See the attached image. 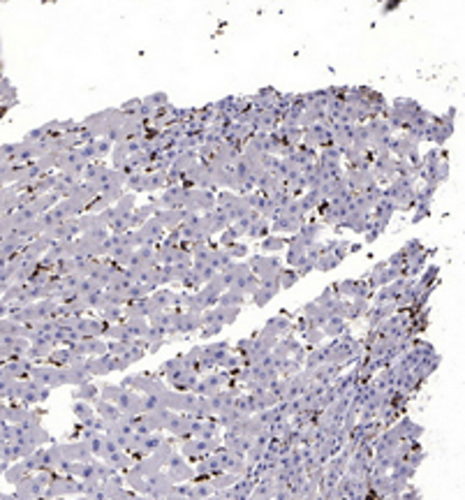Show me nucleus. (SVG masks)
<instances>
[{
    "label": "nucleus",
    "mask_w": 465,
    "mask_h": 500,
    "mask_svg": "<svg viewBox=\"0 0 465 500\" xmlns=\"http://www.w3.org/2000/svg\"><path fill=\"white\" fill-rule=\"evenodd\" d=\"M79 394L74 396V398H79V401H90V398H95L97 396V387L90 385V382H84V385H79Z\"/></svg>",
    "instance_id": "2eb2a0df"
},
{
    "label": "nucleus",
    "mask_w": 465,
    "mask_h": 500,
    "mask_svg": "<svg viewBox=\"0 0 465 500\" xmlns=\"http://www.w3.org/2000/svg\"><path fill=\"white\" fill-rule=\"evenodd\" d=\"M262 333H271V336H278V338L285 336V333H292V320H287V315L271 317L262 329Z\"/></svg>",
    "instance_id": "f257e3e1"
},
{
    "label": "nucleus",
    "mask_w": 465,
    "mask_h": 500,
    "mask_svg": "<svg viewBox=\"0 0 465 500\" xmlns=\"http://www.w3.org/2000/svg\"><path fill=\"white\" fill-rule=\"evenodd\" d=\"M438 278H440V266L438 264H430L426 271H422V278H417V287H419V290H426V287L433 285Z\"/></svg>",
    "instance_id": "6e6552de"
},
{
    "label": "nucleus",
    "mask_w": 465,
    "mask_h": 500,
    "mask_svg": "<svg viewBox=\"0 0 465 500\" xmlns=\"http://www.w3.org/2000/svg\"><path fill=\"white\" fill-rule=\"evenodd\" d=\"M319 310H324V308L319 306V304H315V301H310V304H306V306H303V315L313 317V315H317Z\"/></svg>",
    "instance_id": "393cba45"
},
{
    "label": "nucleus",
    "mask_w": 465,
    "mask_h": 500,
    "mask_svg": "<svg viewBox=\"0 0 465 500\" xmlns=\"http://www.w3.org/2000/svg\"><path fill=\"white\" fill-rule=\"evenodd\" d=\"M414 216H412V225H419L423 218H430V204H417L414 206Z\"/></svg>",
    "instance_id": "a211bd4d"
},
{
    "label": "nucleus",
    "mask_w": 465,
    "mask_h": 500,
    "mask_svg": "<svg viewBox=\"0 0 465 500\" xmlns=\"http://www.w3.org/2000/svg\"><path fill=\"white\" fill-rule=\"evenodd\" d=\"M347 329H350V326H347V320H342V317H329L326 325L322 326L324 336H329V338H338V336L345 333Z\"/></svg>",
    "instance_id": "39448f33"
},
{
    "label": "nucleus",
    "mask_w": 465,
    "mask_h": 500,
    "mask_svg": "<svg viewBox=\"0 0 465 500\" xmlns=\"http://www.w3.org/2000/svg\"><path fill=\"white\" fill-rule=\"evenodd\" d=\"M218 304L222 308H234V306H243V294L236 290H227L218 297Z\"/></svg>",
    "instance_id": "1a4fd4ad"
},
{
    "label": "nucleus",
    "mask_w": 465,
    "mask_h": 500,
    "mask_svg": "<svg viewBox=\"0 0 465 500\" xmlns=\"http://www.w3.org/2000/svg\"><path fill=\"white\" fill-rule=\"evenodd\" d=\"M401 498L403 500H414V498H422V493H419V489H407V486H405L403 493H401Z\"/></svg>",
    "instance_id": "bb28decb"
},
{
    "label": "nucleus",
    "mask_w": 465,
    "mask_h": 500,
    "mask_svg": "<svg viewBox=\"0 0 465 500\" xmlns=\"http://www.w3.org/2000/svg\"><path fill=\"white\" fill-rule=\"evenodd\" d=\"M236 239H238V232H236V229H234V227H227L225 232H222V237H220V243H222V246H229V243H234Z\"/></svg>",
    "instance_id": "412c9836"
},
{
    "label": "nucleus",
    "mask_w": 465,
    "mask_h": 500,
    "mask_svg": "<svg viewBox=\"0 0 465 500\" xmlns=\"http://www.w3.org/2000/svg\"><path fill=\"white\" fill-rule=\"evenodd\" d=\"M259 248H262L264 253H278V250H282V248H287V239L278 237V234H269V237L262 239Z\"/></svg>",
    "instance_id": "423d86ee"
},
{
    "label": "nucleus",
    "mask_w": 465,
    "mask_h": 500,
    "mask_svg": "<svg viewBox=\"0 0 465 500\" xmlns=\"http://www.w3.org/2000/svg\"><path fill=\"white\" fill-rule=\"evenodd\" d=\"M121 391H123V387H111V385H105L102 387V401H111V403H116L118 401V396H121Z\"/></svg>",
    "instance_id": "f3484780"
},
{
    "label": "nucleus",
    "mask_w": 465,
    "mask_h": 500,
    "mask_svg": "<svg viewBox=\"0 0 465 500\" xmlns=\"http://www.w3.org/2000/svg\"><path fill=\"white\" fill-rule=\"evenodd\" d=\"M246 234H248V239H264V237H269V234H271V220L262 218L259 222H253Z\"/></svg>",
    "instance_id": "0eeeda50"
},
{
    "label": "nucleus",
    "mask_w": 465,
    "mask_h": 500,
    "mask_svg": "<svg viewBox=\"0 0 465 500\" xmlns=\"http://www.w3.org/2000/svg\"><path fill=\"white\" fill-rule=\"evenodd\" d=\"M370 306V299H363V297H354L347 301V313H345V320H359V317L366 315V310Z\"/></svg>",
    "instance_id": "7ed1b4c3"
},
{
    "label": "nucleus",
    "mask_w": 465,
    "mask_h": 500,
    "mask_svg": "<svg viewBox=\"0 0 465 500\" xmlns=\"http://www.w3.org/2000/svg\"><path fill=\"white\" fill-rule=\"evenodd\" d=\"M435 185H426L423 183V188H419V190H414V202L417 204H430L433 202V197H435Z\"/></svg>",
    "instance_id": "9b49d317"
},
{
    "label": "nucleus",
    "mask_w": 465,
    "mask_h": 500,
    "mask_svg": "<svg viewBox=\"0 0 465 500\" xmlns=\"http://www.w3.org/2000/svg\"><path fill=\"white\" fill-rule=\"evenodd\" d=\"M153 301H155L160 308H167V306H171V304H174V294H171L169 290H160V292H155V294H153Z\"/></svg>",
    "instance_id": "dca6fc26"
},
{
    "label": "nucleus",
    "mask_w": 465,
    "mask_h": 500,
    "mask_svg": "<svg viewBox=\"0 0 465 500\" xmlns=\"http://www.w3.org/2000/svg\"><path fill=\"white\" fill-rule=\"evenodd\" d=\"M322 229H324V225H322V222H315V218H313L301 225L298 234L306 239L308 243H315V241H319V237H322Z\"/></svg>",
    "instance_id": "20e7f679"
},
{
    "label": "nucleus",
    "mask_w": 465,
    "mask_h": 500,
    "mask_svg": "<svg viewBox=\"0 0 465 500\" xmlns=\"http://www.w3.org/2000/svg\"><path fill=\"white\" fill-rule=\"evenodd\" d=\"M326 336L322 329H315V326H310V329H306L303 331V341L308 343V345H313V348H317V345H322V341H324Z\"/></svg>",
    "instance_id": "f8f14e48"
},
{
    "label": "nucleus",
    "mask_w": 465,
    "mask_h": 500,
    "mask_svg": "<svg viewBox=\"0 0 465 500\" xmlns=\"http://www.w3.org/2000/svg\"><path fill=\"white\" fill-rule=\"evenodd\" d=\"M296 281H298L296 269H278V283H280L282 290H290Z\"/></svg>",
    "instance_id": "9d476101"
},
{
    "label": "nucleus",
    "mask_w": 465,
    "mask_h": 500,
    "mask_svg": "<svg viewBox=\"0 0 465 500\" xmlns=\"http://www.w3.org/2000/svg\"><path fill=\"white\" fill-rule=\"evenodd\" d=\"M361 250V243H350V253H359Z\"/></svg>",
    "instance_id": "c85d7f7f"
},
{
    "label": "nucleus",
    "mask_w": 465,
    "mask_h": 500,
    "mask_svg": "<svg viewBox=\"0 0 465 500\" xmlns=\"http://www.w3.org/2000/svg\"><path fill=\"white\" fill-rule=\"evenodd\" d=\"M146 102H148L150 107H165L167 105V95H165V93H155V95H150Z\"/></svg>",
    "instance_id": "b1692460"
},
{
    "label": "nucleus",
    "mask_w": 465,
    "mask_h": 500,
    "mask_svg": "<svg viewBox=\"0 0 465 500\" xmlns=\"http://www.w3.org/2000/svg\"><path fill=\"white\" fill-rule=\"evenodd\" d=\"M329 361V352H326L324 345H317L306 354V361H303V370H315L319 369L322 364Z\"/></svg>",
    "instance_id": "f03ea898"
},
{
    "label": "nucleus",
    "mask_w": 465,
    "mask_h": 500,
    "mask_svg": "<svg viewBox=\"0 0 465 500\" xmlns=\"http://www.w3.org/2000/svg\"><path fill=\"white\" fill-rule=\"evenodd\" d=\"M405 262H407V260H405L403 250H398V253H394L389 260H386V266H394V269H398V266H403Z\"/></svg>",
    "instance_id": "4be33fe9"
},
{
    "label": "nucleus",
    "mask_w": 465,
    "mask_h": 500,
    "mask_svg": "<svg viewBox=\"0 0 465 500\" xmlns=\"http://www.w3.org/2000/svg\"><path fill=\"white\" fill-rule=\"evenodd\" d=\"M222 331V325H206V326H202V338H211V336H215V333H220Z\"/></svg>",
    "instance_id": "5701e85b"
},
{
    "label": "nucleus",
    "mask_w": 465,
    "mask_h": 500,
    "mask_svg": "<svg viewBox=\"0 0 465 500\" xmlns=\"http://www.w3.org/2000/svg\"><path fill=\"white\" fill-rule=\"evenodd\" d=\"M423 461H426V452H423V449H414V452L407 454V463L412 465V468H419Z\"/></svg>",
    "instance_id": "aec40b11"
},
{
    "label": "nucleus",
    "mask_w": 465,
    "mask_h": 500,
    "mask_svg": "<svg viewBox=\"0 0 465 500\" xmlns=\"http://www.w3.org/2000/svg\"><path fill=\"white\" fill-rule=\"evenodd\" d=\"M74 413L81 414V417H88V414H93V408H90V405H86V403H77V405H74Z\"/></svg>",
    "instance_id": "cd10ccee"
},
{
    "label": "nucleus",
    "mask_w": 465,
    "mask_h": 500,
    "mask_svg": "<svg viewBox=\"0 0 465 500\" xmlns=\"http://www.w3.org/2000/svg\"><path fill=\"white\" fill-rule=\"evenodd\" d=\"M225 248H227V253H229V257H232V260H234V257H246L248 250H250L246 243H236V241H234V243H229V246H225Z\"/></svg>",
    "instance_id": "6ab92c4d"
},
{
    "label": "nucleus",
    "mask_w": 465,
    "mask_h": 500,
    "mask_svg": "<svg viewBox=\"0 0 465 500\" xmlns=\"http://www.w3.org/2000/svg\"><path fill=\"white\" fill-rule=\"evenodd\" d=\"M338 264H340V262L336 260L334 255H322V257L315 262V269H317V271H322V273H326V271H331V269H336Z\"/></svg>",
    "instance_id": "4468645a"
},
{
    "label": "nucleus",
    "mask_w": 465,
    "mask_h": 500,
    "mask_svg": "<svg viewBox=\"0 0 465 500\" xmlns=\"http://www.w3.org/2000/svg\"><path fill=\"white\" fill-rule=\"evenodd\" d=\"M401 250H403V255H405V260H412L414 255H419V253H423V250H426V248H423V243L422 241H419V239H410V241H407V243H405L403 248H401Z\"/></svg>",
    "instance_id": "ddd939ff"
},
{
    "label": "nucleus",
    "mask_w": 465,
    "mask_h": 500,
    "mask_svg": "<svg viewBox=\"0 0 465 500\" xmlns=\"http://www.w3.org/2000/svg\"><path fill=\"white\" fill-rule=\"evenodd\" d=\"M109 149H111V141H109V139L95 141V151H97V155H106V153H109Z\"/></svg>",
    "instance_id": "a878e982"
}]
</instances>
